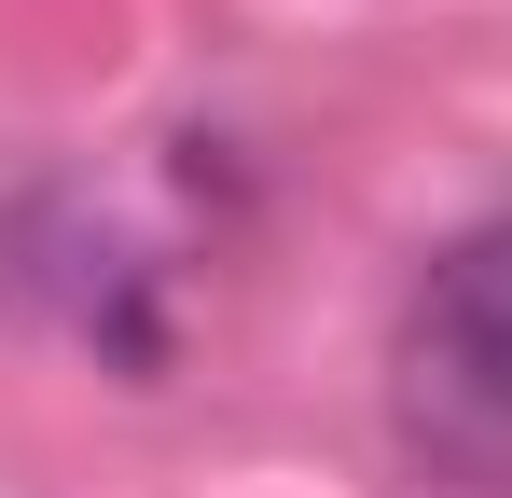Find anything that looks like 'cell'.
<instances>
[{
  "label": "cell",
  "instance_id": "1",
  "mask_svg": "<svg viewBox=\"0 0 512 498\" xmlns=\"http://www.w3.org/2000/svg\"><path fill=\"white\" fill-rule=\"evenodd\" d=\"M388 374H402V429L443 471L512 485V208L429 249V277L402 291Z\"/></svg>",
  "mask_w": 512,
  "mask_h": 498
}]
</instances>
